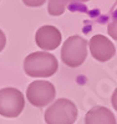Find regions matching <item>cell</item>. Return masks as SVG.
<instances>
[{"label": "cell", "mask_w": 117, "mask_h": 124, "mask_svg": "<svg viewBox=\"0 0 117 124\" xmlns=\"http://www.w3.org/2000/svg\"><path fill=\"white\" fill-rule=\"evenodd\" d=\"M57 68V58L46 51H36L24 60V71L30 77H50L56 73Z\"/></svg>", "instance_id": "1"}, {"label": "cell", "mask_w": 117, "mask_h": 124, "mask_svg": "<svg viewBox=\"0 0 117 124\" xmlns=\"http://www.w3.org/2000/svg\"><path fill=\"white\" fill-rule=\"evenodd\" d=\"M77 114L75 103L67 98H60L45 110L44 118L46 124H73Z\"/></svg>", "instance_id": "2"}, {"label": "cell", "mask_w": 117, "mask_h": 124, "mask_svg": "<svg viewBox=\"0 0 117 124\" xmlns=\"http://www.w3.org/2000/svg\"><path fill=\"white\" fill-rule=\"evenodd\" d=\"M87 56V41L79 35L69 37L61 47V60L69 67L81 66Z\"/></svg>", "instance_id": "3"}, {"label": "cell", "mask_w": 117, "mask_h": 124, "mask_svg": "<svg viewBox=\"0 0 117 124\" xmlns=\"http://www.w3.org/2000/svg\"><path fill=\"white\" fill-rule=\"evenodd\" d=\"M24 94L14 87L0 89V116L5 118H16L24 110Z\"/></svg>", "instance_id": "4"}, {"label": "cell", "mask_w": 117, "mask_h": 124, "mask_svg": "<svg viewBox=\"0 0 117 124\" xmlns=\"http://www.w3.org/2000/svg\"><path fill=\"white\" fill-rule=\"evenodd\" d=\"M56 91L52 83L47 81H34L26 89V98L34 107H45L55 99Z\"/></svg>", "instance_id": "5"}, {"label": "cell", "mask_w": 117, "mask_h": 124, "mask_svg": "<svg viewBox=\"0 0 117 124\" xmlns=\"http://www.w3.org/2000/svg\"><path fill=\"white\" fill-rule=\"evenodd\" d=\"M91 56L100 62L110 61L116 55V46L110 39L103 35H95L87 44Z\"/></svg>", "instance_id": "6"}, {"label": "cell", "mask_w": 117, "mask_h": 124, "mask_svg": "<svg viewBox=\"0 0 117 124\" xmlns=\"http://www.w3.org/2000/svg\"><path fill=\"white\" fill-rule=\"evenodd\" d=\"M62 35L60 30L55 26L45 25L37 29L35 34V42L36 45L44 51H52L56 50L61 45Z\"/></svg>", "instance_id": "7"}, {"label": "cell", "mask_w": 117, "mask_h": 124, "mask_svg": "<svg viewBox=\"0 0 117 124\" xmlns=\"http://www.w3.org/2000/svg\"><path fill=\"white\" fill-rule=\"evenodd\" d=\"M85 124H116V116L111 112V109L96 106L86 113Z\"/></svg>", "instance_id": "8"}, {"label": "cell", "mask_w": 117, "mask_h": 124, "mask_svg": "<svg viewBox=\"0 0 117 124\" xmlns=\"http://www.w3.org/2000/svg\"><path fill=\"white\" fill-rule=\"evenodd\" d=\"M76 1H87V0H49L47 11L51 16H60L65 13L70 3H76Z\"/></svg>", "instance_id": "9"}, {"label": "cell", "mask_w": 117, "mask_h": 124, "mask_svg": "<svg viewBox=\"0 0 117 124\" xmlns=\"http://www.w3.org/2000/svg\"><path fill=\"white\" fill-rule=\"evenodd\" d=\"M46 0H23V3L29 8H39L45 4Z\"/></svg>", "instance_id": "10"}, {"label": "cell", "mask_w": 117, "mask_h": 124, "mask_svg": "<svg viewBox=\"0 0 117 124\" xmlns=\"http://www.w3.org/2000/svg\"><path fill=\"white\" fill-rule=\"evenodd\" d=\"M108 34L112 36L113 40L117 39V32H116V20H113V21L108 25Z\"/></svg>", "instance_id": "11"}, {"label": "cell", "mask_w": 117, "mask_h": 124, "mask_svg": "<svg viewBox=\"0 0 117 124\" xmlns=\"http://www.w3.org/2000/svg\"><path fill=\"white\" fill-rule=\"evenodd\" d=\"M5 45H6V36H5V34H4V31L0 29V52L4 50Z\"/></svg>", "instance_id": "12"}]
</instances>
